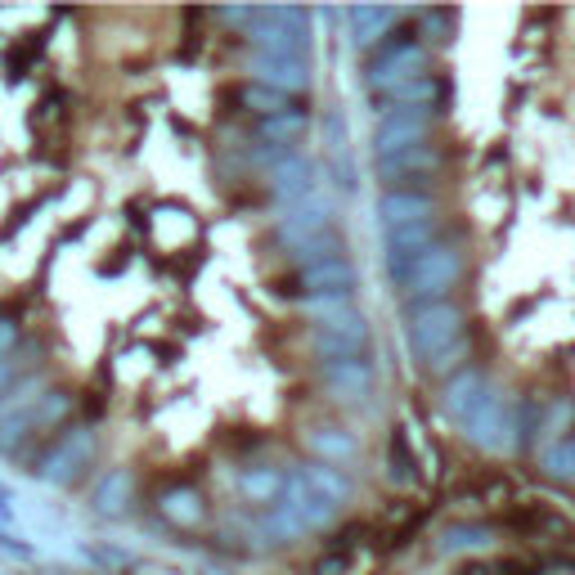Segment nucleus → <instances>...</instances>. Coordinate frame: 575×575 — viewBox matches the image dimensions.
Masks as SVG:
<instances>
[{
  "label": "nucleus",
  "mask_w": 575,
  "mask_h": 575,
  "mask_svg": "<svg viewBox=\"0 0 575 575\" xmlns=\"http://www.w3.org/2000/svg\"><path fill=\"white\" fill-rule=\"evenodd\" d=\"M458 337H464V310H458L449 297L405 310V347H409V356L418 365L432 360L436 351H445L449 341H458Z\"/></svg>",
  "instance_id": "obj_1"
},
{
  "label": "nucleus",
  "mask_w": 575,
  "mask_h": 575,
  "mask_svg": "<svg viewBox=\"0 0 575 575\" xmlns=\"http://www.w3.org/2000/svg\"><path fill=\"white\" fill-rule=\"evenodd\" d=\"M458 275H464V257H458V248L449 244H432L405 275H400V288H405V301L409 306H427V301H445L449 288L458 284Z\"/></svg>",
  "instance_id": "obj_2"
},
{
  "label": "nucleus",
  "mask_w": 575,
  "mask_h": 575,
  "mask_svg": "<svg viewBox=\"0 0 575 575\" xmlns=\"http://www.w3.org/2000/svg\"><path fill=\"white\" fill-rule=\"evenodd\" d=\"M310 347H315V356H324V365L328 360H360L369 347V324L351 301L337 310H324V315H315Z\"/></svg>",
  "instance_id": "obj_3"
},
{
  "label": "nucleus",
  "mask_w": 575,
  "mask_h": 575,
  "mask_svg": "<svg viewBox=\"0 0 575 575\" xmlns=\"http://www.w3.org/2000/svg\"><path fill=\"white\" fill-rule=\"evenodd\" d=\"M252 46L266 54H306L310 46V14L297 6H270L252 23Z\"/></svg>",
  "instance_id": "obj_4"
},
{
  "label": "nucleus",
  "mask_w": 575,
  "mask_h": 575,
  "mask_svg": "<svg viewBox=\"0 0 575 575\" xmlns=\"http://www.w3.org/2000/svg\"><path fill=\"white\" fill-rule=\"evenodd\" d=\"M418 77H427V46L423 41H396V46L378 50V59L365 68V81L374 95H387V90L409 86Z\"/></svg>",
  "instance_id": "obj_5"
},
{
  "label": "nucleus",
  "mask_w": 575,
  "mask_h": 575,
  "mask_svg": "<svg viewBox=\"0 0 575 575\" xmlns=\"http://www.w3.org/2000/svg\"><path fill=\"white\" fill-rule=\"evenodd\" d=\"M464 432H468V440L473 445H482V449H513V432H517V423H513V405H508V396H499L495 387H486L482 391V400L468 409V418H464Z\"/></svg>",
  "instance_id": "obj_6"
},
{
  "label": "nucleus",
  "mask_w": 575,
  "mask_h": 575,
  "mask_svg": "<svg viewBox=\"0 0 575 575\" xmlns=\"http://www.w3.org/2000/svg\"><path fill=\"white\" fill-rule=\"evenodd\" d=\"M275 229H279V244H284L288 252H297V248H306V244L333 235V198H328V194H315V198H306V202L284 207Z\"/></svg>",
  "instance_id": "obj_7"
},
{
  "label": "nucleus",
  "mask_w": 575,
  "mask_h": 575,
  "mask_svg": "<svg viewBox=\"0 0 575 575\" xmlns=\"http://www.w3.org/2000/svg\"><path fill=\"white\" fill-rule=\"evenodd\" d=\"M90 458H95V432H90V427H72V432H63V436L54 440V449L41 458L37 477H41L46 486H72V482L90 468Z\"/></svg>",
  "instance_id": "obj_8"
},
{
  "label": "nucleus",
  "mask_w": 575,
  "mask_h": 575,
  "mask_svg": "<svg viewBox=\"0 0 575 575\" xmlns=\"http://www.w3.org/2000/svg\"><path fill=\"white\" fill-rule=\"evenodd\" d=\"M432 136V112H409V108H396V112H378V127H374V153L378 162L405 153V149H418L427 145Z\"/></svg>",
  "instance_id": "obj_9"
},
{
  "label": "nucleus",
  "mask_w": 575,
  "mask_h": 575,
  "mask_svg": "<svg viewBox=\"0 0 575 575\" xmlns=\"http://www.w3.org/2000/svg\"><path fill=\"white\" fill-rule=\"evenodd\" d=\"M270 194H275L279 211H284V207H293V202H306V198L324 194L319 162H310L306 153H288V158H279V162L270 167Z\"/></svg>",
  "instance_id": "obj_10"
},
{
  "label": "nucleus",
  "mask_w": 575,
  "mask_h": 575,
  "mask_svg": "<svg viewBox=\"0 0 575 575\" xmlns=\"http://www.w3.org/2000/svg\"><path fill=\"white\" fill-rule=\"evenodd\" d=\"M248 72L252 81L270 86V90H284V95H297L310 86V63L301 54H266V50H252L248 54Z\"/></svg>",
  "instance_id": "obj_11"
},
{
  "label": "nucleus",
  "mask_w": 575,
  "mask_h": 575,
  "mask_svg": "<svg viewBox=\"0 0 575 575\" xmlns=\"http://www.w3.org/2000/svg\"><path fill=\"white\" fill-rule=\"evenodd\" d=\"M301 288L306 297H356L360 270L351 257H328V261L301 266Z\"/></svg>",
  "instance_id": "obj_12"
},
{
  "label": "nucleus",
  "mask_w": 575,
  "mask_h": 575,
  "mask_svg": "<svg viewBox=\"0 0 575 575\" xmlns=\"http://www.w3.org/2000/svg\"><path fill=\"white\" fill-rule=\"evenodd\" d=\"M432 244H440V239H436V216L414 220V225H405V229H391V235H387V270L400 279Z\"/></svg>",
  "instance_id": "obj_13"
},
{
  "label": "nucleus",
  "mask_w": 575,
  "mask_h": 575,
  "mask_svg": "<svg viewBox=\"0 0 575 575\" xmlns=\"http://www.w3.org/2000/svg\"><path fill=\"white\" fill-rule=\"evenodd\" d=\"M319 374H324V387L347 405H365L374 391V365L365 356L360 360H328Z\"/></svg>",
  "instance_id": "obj_14"
},
{
  "label": "nucleus",
  "mask_w": 575,
  "mask_h": 575,
  "mask_svg": "<svg viewBox=\"0 0 575 575\" xmlns=\"http://www.w3.org/2000/svg\"><path fill=\"white\" fill-rule=\"evenodd\" d=\"M427 216H436V198H432V194L391 189V194L378 202V220H383V229H387V235H391V229H405V225H414V220H427Z\"/></svg>",
  "instance_id": "obj_15"
},
{
  "label": "nucleus",
  "mask_w": 575,
  "mask_h": 575,
  "mask_svg": "<svg viewBox=\"0 0 575 575\" xmlns=\"http://www.w3.org/2000/svg\"><path fill=\"white\" fill-rule=\"evenodd\" d=\"M306 449L315 454V464H328V468H341V464H356L360 458V440L341 427H315L306 432Z\"/></svg>",
  "instance_id": "obj_16"
},
{
  "label": "nucleus",
  "mask_w": 575,
  "mask_h": 575,
  "mask_svg": "<svg viewBox=\"0 0 575 575\" xmlns=\"http://www.w3.org/2000/svg\"><path fill=\"white\" fill-rule=\"evenodd\" d=\"M396 23H400V10H391V6H356L351 10V46L374 50Z\"/></svg>",
  "instance_id": "obj_17"
},
{
  "label": "nucleus",
  "mask_w": 575,
  "mask_h": 575,
  "mask_svg": "<svg viewBox=\"0 0 575 575\" xmlns=\"http://www.w3.org/2000/svg\"><path fill=\"white\" fill-rule=\"evenodd\" d=\"M490 383L482 378V374H473V369H458L449 383H445V396H440V409L454 418V423H464L468 418V409L482 400V391H486Z\"/></svg>",
  "instance_id": "obj_18"
},
{
  "label": "nucleus",
  "mask_w": 575,
  "mask_h": 575,
  "mask_svg": "<svg viewBox=\"0 0 575 575\" xmlns=\"http://www.w3.org/2000/svg\"><path fill=\"white\" fill-rule=\"evenodd\" d=\"M297 477H301L315 495H324L333 508H341V504L351 499V482L341 477V468H328V464H301V468H297Z\"/></svg>",
  "instance_id": "obj_19"
},
{
  "label": "nucleus",
  "mask_w": 575,
  "mask_h": 575,
  "mask_svg": "<svg viewBox=\"0 0 575 575\" xmlns=\"http://www.w3.org/2000/svg\"><path fill=\"white\" fill-rule=\"evenodd\" d=\"M436 167H440V158H436L432 145H418V149H405V153L378 162V171H383L387 180H423V176L436 171Z\"/></svg>",
  "instance_id": "obj_20"
},
{
  "label": "nucleus",
  "mask_w": 575,
  "mask_h": 575,
  "mask_svg": "<svg viewBox=\"0 0 575 575\" xmlns=\"http://www.w3.org/2000/svg\"><path fill=\"white\" fill-rule=\"evenodd\" d=\"M284 486H288V477H284L279 468H248V473L239 477L244 499H248V504H261V508H275L279 495H284Z\"/></svg>",
  "instance_id": "obj_21"
},
{
  "label": "nucleus",
  "mask_w": 575,
  "mask_h": 575,
  "mask_svg": "<svg viewBox=\"0 0 575 575\" xmlns=\"http://www.w3.org/2000/svg\"><path fill=\"white\" fill-rule=\"evenodd\" d=\"M257 136H261V145L284 149V158H288V153H297L293 145L306 136V112H297V108H293V112H279V118H266Z\"/></svg>",
  "instance_id": "obj_22"
},
{
  "label": "nucleus",
  "mask_w": 575,
  "mask_h": 575,
  "mask_svg": "<svg viewBox=\"0 0 575 575\" xmlns=\"http://www.w3.org/2000/svg\"><path fill=\"white\" fill-rule=\"evenodd\" d=\"M127 499H131V477L122 468H112L95 482V513L118 517V513H127Z\"/></svg>",
  "instance_id": "obj_23"
},
{
  "label": "nucleus",
  "mask_w": 575,
  "mask_h": 575,
  "mask_svg": "<svg viewBox=\"0 0 575 575\" xmlns=\"http://www.w3.org/2000/svg\"><path fill=\"white\" fill-rule=\"evenodd\" d=\"M239 103L252 108L261 122H266V118H279V112H293V95L270 90V86H261V81H248V86L239 90Z\"/></svg>",
  "instance_id": "obj_24"
},
{
  "label": "nucleus",
  "mask_w": 575,
  "mask_h": 575,
  "mask_svg": "<svg viewBox=\"0 0 575 575\" xmlns=\"http://www.w3.org/2000/svg\"><path fill=\"white\" fill-rule=\"evenodd\" d=\"M158 508H162V517H167V522H176V526H194V522L202 517V499H198V490H167Z\"/></svg>",
  "instance_id": "obj_25"
},
{
  "label": "nucleus",
  "mask_w": 575,
  "mask_h": 575,
  "mask_svg": "<svg viewBox=\"0 0 575 575\" xmlns=\"http://www.w3.org/2000/svg\"><path fill=\"white\" fill-rule=\"evenodd\" d=\"M539 464H544V473H548V477L575 482V440H566V436L548 440V445H544V454H539Z\"/></svg>",
  "instance_id": "obj_26"
},
{
  "label": "nucleus",
  "mask_w": 575,
  "mask_h": 575,
  "mask_svg": "<svg viewBox=\"0 0 575 575\" xmlns=\"http://www.w3.org/2000/svg\"><path fill=\"white\" fill-rule=\"evenodd\" d=\"M464 356H468V337H458V341H449L445 351H436L432 360H423V369L436 374V378H449V369L464 365Z\"/></svg>",
  "instance_id": "obj_27"
},
{
  "label": "nucleus",
  "mask_w": 575,
  "mask_h": 575,
  "mask_svg": "<svg viewBox=\"0 0 575 575\" xmlns=\"http://www.w3.org/2000/svg\"><path fill=\"white\" fill-rule=\"evenodd\" d=\"M490 544V535L486 531H477V526H454V531H445V553H464V548H486Z\"/></svg>",
  "instance_id": "obj_28"
},
{
  "label": "nucleus",
  "mask_w": 575,
  "mask_h": 575,
  "mask_svg": "<svg viewBox=\"0 0 575 575\" xmlns=\"http://www.w3.org/2000/svg\"><path fill=\"white\" fill-rule=\"evenodd\" d=\"M324 145H328L333 153H347L351 131H347V118H341V112H324Z\"/></svg>",
  "instance_id": "obj_29"
},
{
  "label": "nucleus",
  "mask_w": 575,
  "mask_h": 575,
  "mask_svg": "<svg viewBox=\"0 0 575 575\" xmlns=\"http://www.w3.org/2000/svg\"><path fill=\"white\" fill-rule=\"evenodd\" d=\"M14 347H19V319L14 315H0V360L14 356Z\"/></svg>",
  "instance_id": "obj_30"
},
{
  "label": "nucleus",
  "mask_w": 575,
  "mask_h": 575,
  "mask_svg": "<svg viewBox=\"0 0 575 575\" xmlns=\"http://www.w3.org/2000/svg\"><path fill=\"white\" fill-rule=\"evenodd\" d=\"M19 356H6V360H0V396H6L10 387H19Z\"/></svg>",
  "instance_id": "obj_31"
}]
</instances>
